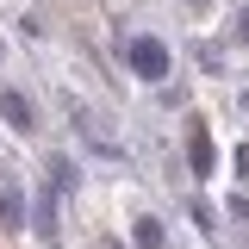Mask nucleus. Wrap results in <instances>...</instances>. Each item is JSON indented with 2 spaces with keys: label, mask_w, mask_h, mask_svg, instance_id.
<instances>
[{
  "label": "nucleus",
  "mask_w": 249,
  "mask_h": 249,
  "mask_svg": "<svg viewBox=\"0 0 249 249\" xmlns=\"http://www.w3.org/2000/svg\"><path fill=\"white\" fill-rule=\"evenodd\" d=\"M0 119L13 124V131H31V124H37V112H31V100H25L19 88H6V93H0Z\"/></svg>",
  "instance_id": "2"
},
{
  "label": "nucleus",
  "mask_w": 249,
  "mask_h": 249,
  "mask_svg": "<svg viewBox=\"0 0 249 249\" xmlns=\"http://www.w3.org/2000/svg\"><path fill=\"white\" fill-rule=\"evenodd\" d=\"M50 175H56V187L69 193V187H75V162H69V156H50Z\"/></svg>",
  "instance_id": "7"
},
{
  "label": "nucleus",
  "mask_w": 249,
  "mask_h": 249,
  "mask_svg": "<svg viewBox=\"0 0 249 249\" xmlns=\"http://www.w3.org/2000/svg\"><path fill=\"white\" fill-rule=\"evenodd\" d=\"M237 44H249V13H243V19H237Z\"/></svg>",
  "instance_id": "9"
},
{
  "label": "nucleus",
  "mask_w": 249,
  "mask_h": 249,
  "mask_svg": "<svg viewBox=\"0 0 249 249\" xmlns=\"http://www.w3.org/2000/svg\"><path fill=\"white\" fill-rule=\"evenodd\" d=\"M124 62H131V69L156 88V81L168 75V44H162V37H150V31H131V37H124Z\"/></svg>",
  "instance_id": "1"
},
{
  "label": "nucleus",
  "mask_w": 249,
  "mask_h": 249,
  "mask_svg": "<svg viewBox=\"0 0 249 249\" xmlns=\"http://www.w3.org/2000/svg\"><path fill=\"white\" fill-rule=\"evenodd\" d=\"M187 162H193V175H212V137H206V124H187Z\"/></svg>",
  "instance_id": "3"
},
{
  "label": "nucleus",
  "mask_w": 249,
  "mask_h": 249,
  "mask_svg": "<svg viewBox=\"0 0 249 249\" xmlns=\"http://www.w3.org/2000/svg\"><path fill=\"white\" fill-rule=\"evenodd\" d=\"M37 237L56 243V199H37Z\"/></svg>",
  "instance_id": "5"
},
{
  "label": "nucleus",
  "mask_w": 249,
  "mask_h": 249,
  "mask_svg": "<svg viewBox=\"0 0 249 249\" xmlns=\"http://www.w3.org/2000/svg\"><path fill=\"white\" fill-rule=\"evenodd\" d=\"M187 6H206V0H187Z\"/></svg>",
  "instance_id": "11"
},
{
  "label": "nucleus",
  "mask_w": 249,
  "mask_h": 249,
  "mask_svg": "<svg viewBox=\"0 0 249 249\" xmlns=\"http://www.w3.org/2000/svg\"><path fill=\"white\" fill-rule=\"evenodd\" d=\"M0 218H6V224H19V218H25V199H19V193H13V187H6V193H0Z\"/></svg>",
  "instance_id": "6"
},
{
  "label": "nucleus",
  "mask_w": 249,
  "mask_h": 249,
  "mask_svg": "<svg viewBox=\"0 0 249 249\" xmlns=\"http://www.w3.org/2000/svg\"><path fill=\"white\" fill-rule=\"evenodd\" d=\"M237 168H243V181H249V150H237Z\"/></svg>",
  "instance_id": "10"
},
{
  "label": "nucleus",
  "mask_w": 249,
  "mask_h": 249,
  "mask_svg": "<svg viewBox=\"0 0 249 249\" xmlns=\"http://www.w3.org/2000/svg\"><path fill=\"white\" fill-rule=\"evenodd\" d=\"M199 69H206V75H218V69H224V56H218V44H199Z\"/></svg>",
  "instance_id": "8"
},
{
  "label": "nucleus",
  "mask_w": 249,
  "mask_h": 249,
  "mask_svg": "<svg viewBox=\"0 0 249 249\" xmlns=\"http://www.w3.org/2000/svg\"><path fill=\"white\" fill-rule=\"evenodd\" d=\"M131 237H137V249H162V224H156V218H137Z\"/></svg>",
  "instance_id": "4"
},
{
  "label": "nucleus",
  "mask_w": 249,
  "mask_h": 249,
  "mask_svg": "<svg viewBox=\"0 0 249 249\" xmlns=\"http://www.w3.org/2000/svg\"><path fill=\"white\" fill-rule=\"evenodd\" d=\"M0 56H6V44H0Z\"/></svg>",
  "instance_id": "12"
}]
</instances>
